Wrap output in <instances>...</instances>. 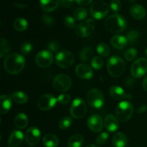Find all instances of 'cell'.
I'll use <instances>...</instances> for the list:
<instances>
[{
  "mask_svg": "<svg viewBox=\"0 0 147 147\" xmlns=\"http://www.w3.org/2000/svg\"><path fill=\"white\" fill-rule=\"evenodd\" d=\"M78 4L82 6H86L90 4L93 1V0H74Z\"/></svg>",
  "mask_w": 147,
  "mask_h": 147,
  "instance_id": "46",
  "label": "cell"
},
{
  "mask_svg": "<svg viewBox=\"0 0 147 147\" xmlns=\"http://www.w3.org/2000/svg\"><path fill=\"white\" fill-rule=\"evenodd\" d=\"M87 125L93 132H100L103 129V120L99 115L93 114L88 119Z\"/></svg>",
  "mask_w": 147,
  "mask_h": 147,
  "instance_id": "15",
  "label": "cell"
},
{
  "mask_svg": "<svg viewBox=\"0 0 147 147\" xmlns=\"http://www.w3.org/2000/svg\"><path fill=\"white\" fill-rule=\"evenodd\" d=\"M86 147H99V146H96V145H94V144H89L88 145V146H86Z\"/></svg>",
  "mask_w": 147,
  "mask_h": 147,
  "instance_id": "49",
  "label": "cell"
},
{
  "mask_svg": "<svg viewBox=\"0 0 147 147\" xmlns=\"http://www.w3.org/2000/svg\"><path fill=\"white\" fill-rule=\"evenodd\" d=\"M105 128L108 131L111 133L116 131L119 127V123L118 119L113 116V114L110 113L106 116L104 119Z\"/></svg>",
  "mask_w": 147,
  "mask_h": 147,
  "instance_id": "17",
  "label": "cell"
},
{
  "mask_svg": "<svg viewBox=\"0 0 147 147\" xmlns=\"http://www.w3.org/2000/svg\"><path fill=\"white\" fill-rule=\"evenodd\" d=\"M14 123L15 126L18 129H23L26 128V126L28 124V118L26 116L25 113H20L16 116L14 119Z\"/></svg>",
  "mask_w": 147,
  "mask_h": 147,
  "instance_id": "26",
  "label": "cell"
},
{
  "mask_svg": "<svg viewBox=\"0 0 147 147\" xmlns=\"http://www.w3.org/2000/svg\"><path fill=\"white\" fill-rule=\"evenodd\" d=\"M70 78L65 74L57 75L53 80V87L59 92L67 91L71 87Z\"/></svg>",
  "mask_w": 147,
  "mask_h": 147,
  "instance_id": "10",
  "label": "cell"
},
{
  "mask_svg": "<svg viewBox=\"0 0 147 147\" xmlns=\"http://www.w3.org/2000/svg\"><path fill=\"white\" fill-rule=\"evenodd\" d=\"M146 109H147L146 106H145V105H142V106H141V107L137 110V113H144V112L146 111Z\"/></svg>",
  "mask_w": 147,
  "mask_h": 147,
  "instance_id": "47",
  "label": "cell"
},
{
  "mask_svg": "<svg viewBox=\"0 0 147 147\" xmlns=\"http://www.w3.org/2000/svg\"><path fill=\"white\" fill-rule=\"evenodd\" d=\"M74 55L67 50H62L57 53L55 57L56 64L58 67L63 69L69 68L74 63Z\"/></svg>",
  "mask_w": 147,
  "mask_h": 147,
  "instance_id": "6",
  "label": "cell"
},
{
  "mask_svg": "<svg viewBox=\"0 0 147 147\" xmlns=\"http://www.w3.org/2000/svg\"><path fill=\"white\" fill-rule=\"evenodd\" d=\"M109 94L112 98L117 100H121L127 98L129 95H126L124 90L121 87L118 86H113L109 89Z\"/></svg>",
  "mask_w": 147,
  "mask_h": 147,
  "instance_id": "20",
  "label": "cell"
},
{
  "mask_svg": "<svg viewBox=\"0 0 147 147\" xmlns=\"http://www.w3.org/2000/svg\"><path fill=\"white\" fill-rule=\"evenodd\" d=\"M57 102L61 105H67L70 103V100H71V97L69 94L67 93H63L60 94V96L57 97Z\"/></svg>",
  "mask_w": 147,
  "mask_h": 147,
  "instance_id": "37",
  "label": "cell"
},
{
  "mask_svg": "<svg viewBox=\"0 0 147 147\" xmlns=\"http://www.w3.org/2000/svg\"><path fill=\"white\" fill-rule=\"evenodd\" d=\"M88 16V11L85 8H78L76 9V11H75L74 14H73V17H74V19H76V20H78V21H80V20H83L87 17Z\"/></svg>",
  "mask_w": 147,
  "mask_h": 147,
  "instance_id": "33",
  "label": "cell"
},
{
  "mask_svg": "<svg viewBox=\"0 0 147 147\" xmlns=\"http://www.w3.org/2000/svg\"><path fill=\"white\" fill-rule=\"evenodd\" d=\"M127 142L126 136L121 132L116 134L112 139V143L115 147H125L127 144Z\"/></svg>",
  "mask_w": 147,
  "mask_h": 147,
  "instance_id": "24",
  "label": "cell"
},
{
  "mask_svg": "<svg viewBox=\"0 0 147 147\" xmlns=\"http://www.w3.org/2000/svg\"><path fill=\"white\" fill-rule=\"evenodd\" d=\"M64 24L68 28H74L76 26V22H75L74 17H71V16H66L64 18Z\"/></svg>",
  "mask_w": 147,
  "mask_h": 147,
  "instance_id": "40",
  "label": "cell"
},
{
  "mask_svg": "<svg viewBox=\"0 0 147 147\" xmlns=\"http://www.w3.org/2000/svg\"><path fill=\"white\" fill-rule=\"evenodd\" d=\"M48 49L50 51L53 52V53H57L60 49V46H59L58 43L56 42L55 41H52L50 42L48 44Z\"/></svg>",
  "mask_w": 147,
  "mask_h": 147,
  "instance_id": "43",
  "label": "cell"
},
{
  "mask_svg": "<svg viewBox=\"0 0 147 147\" xmlns=\"http://www.w3.org/2000/svg\"><path fill=\"white\" fill-rule=\"evenodd\" d=\"M139 37V33L136 30H131L127 34V40L130 43H134Z\"/></svg>",
  "mask_w": 147,
  "mask_h": 147,
  "instance_id": "38",
  "label": "cell"
},
{
  "mask_svg": "<svg viewBox=\"0 0 147 147\" xmlns=\"http://www.w3.org/2000/svg\"><path fill=\"white\" fill-rule=\"evenodd\" d=\"M60 4V0H40V5L42 9L46 12L55 11Z\"/></svg>",
  "mask_w": 147,
  "mask_h": 147,
  "instance_id": "19",
  "label": "cell"
},
{
  "mask_svg": "<svg viewBox=\"0 0 147 147\" xmlns=\"http://www.w3.org/2000/svg\"><path fill=\"white\" fill-rule=\"evenodd\" d=\"M70 115L76 119L84 117L87 112V107L84 100L80 98H77L72 103L70 106Z\"/></svg>",
  "mask_w": 147,
  "mask_h": 147,
  "instance_id": "7",
  "label": "cell"
},
{
  "mask_svg": "<svg viewBox=\"0 0 147 147\" xmlns=\"http://www.w3.org/2000/svg\"><path fill=\"white\" fill-rule=\"evenodd\" d=\"M42 21L47 25H52L54 22V19L51 17V16L48 15V14H43L42 15Z\"/></svg>",
  "mask_w": 147,
  "mask_h": 147,
  "instance_id": "44",
  "label": "cell"
},
{
  "mask_svg": "<svg viewBox=\"0 0 147 147\" xmlns=\"http://www.w3.org/2000/svg\"><path fill=\"white\" fill-rule=\"evenodd\" d=\"M146 57H147V49L146 50Z\"/></svg>",
  "mask_w": 147,
  "mask_h": 147,
  "instance_id": "51",
  "label": "cell"
},
{
  "mask_svg": "<svg viewBox=\"0 0 147 147\" xmlns=\"http://www.w3.org/2000/svg\"><path fill=\"white\" fill-rule=\"evenodd\" d=\"M11 98L15 103L18 104H25L28 100V96L26 93L22 91H15L13 93Z\"/></svg>",
  "mask_w": 147,
  "mask_h": 147,
  "instance_id": "27",
  "label": "cell"
},
{
  "mask_svg": "<svg viewBox=\"0 0 147 147\" xmlns=\"http://www.w3.org/2000/svg\"><path fill=\"white\" fill-rule=\"evenodd\" d=\"M142 86H143L144 89L146 91H147V75L145 76L144 78L143 82H142Z\"/></svg>",
  "mask_w": 147,
  "mask_h": 147,
  "instance_id": "48",
  "label": "cell"
},
{
  "mask_svg": "<svg viewBox=\"0 0 147 147\" xmlns=\"http://www.w3.org/2000/svg\"><path fill=\"white\" fill-rule=\"evenodd\" d=\"M91 65L95 70H100L103 66V60L101 57L95 56L92 58Z\"/></svg>",
  "mask_w": 147,
  "mask_h": 147,
  "instance_id": "35",
  "label": "cell"
},
{
  "mask_svg": "<svg viewBox=\"0 0 147 147\" xmlns=\"http://www.w3.org/2000/svg\"><path fill=\"white\" fill-rule=\"evenodd\" d=\"M35 62L41 67H47L53 62V55L49 50H43L39 52L35 57Z\"/></svg>",
  "mask_w": 147,
  "mask_h": 147,
  "instance_id": "12",
  "label": "cell"
},
{
  "mask_svg": "<svg viewBox=\"0 0 147 147\" xmlns=\"http://www.w3.org/2000/svg\"><path fill=\"white\" fill-rule=\"evenodd\" d=\"M136 55H137V50L134 48V47H131V48L128 49L124 54L125 58L129 62L133 61L136 58Z\"/></svg>",
  "mask_w": 147,
  "mask_h": 147,
  "instance_id": "36",
  "label": "cell"
},
{
  "mask_svg": "<svg viewBox=\"0 0 147 147\" xmlns=\"http://www.w3.org/2000/svg\"><path fill=\"white\" fill-rule=\"evenodd\" d=\"M83 143V136L81 134H74L69 139L68 147H80Z\"/></svg>",
  "mask_w": 147,
  "mask_h": 147,
  "instance_id": "28",
  "label": "cell"
},
{
  "mask_svg": "<svg viewBox=\"0 0 147 147\" xmlns=\"http://www.w3.org/2000/svg\"><path fill=\"white\" fill-rule=\"evenodd\" d=\"M11 107V98L9 95H1L0 97V113L4 115Z\"/></svg>",
  "mask_w": 147,
  "mask_h": 147,
  "instance_id": "22",
  "label": "cell"
},
{
  "mask_svg": "<svg viewBox=\"0 0 147 147\" xmlns=\"http://www.w3.org/2000/svg\"><path fill=\"white\" fill-rule=\"evenodd\" d=\"M74 0H60V5L64 8H67L73 4Z\"/></svg>",
  "mask_w": 147,
  "mask_h": 147,
  "instance_id": "45",
  "label": "cell"
},
{
  "mask_svg": "<svg viewBox=\"0 0 147 147\" xmlns=\"http://www.w3.org/2000/svg\"><path fill=\"white\" fill-rule=\"evenodd\" d=\"M134 112L133 105L129 101H122L116 109V114L121 121H127L132 117Z\"/></svg>",
  "mask_w": 147,
  "mask_h": 147,
  "instance_id": "4",
  "label": "cell"
},
{
  "mask_svg": "<svg viewBox=\"0 0 147 147\" xmlns=\"http://www.w3.org/2000/svg\"><path fill=\"white\" fill-rule=\"evenodd\" d=\"M110 7L114 12L117 13L120 11L121 8V1L119 0H111Z\"/></svg>",
  "mask_w": 147,
  "mask_h": 147,
  "instance_id": "41",
  "label": "cell"
},
{
  "mask_svg": "<svg viewBox=\"0 0 147 147\" xmlns=\"http://www.w3.org/2000/svg\"><path fill=\"white\" fill-rule=\"evenodd\" d=\"M95 25L96 22L93 19H88L86 21H83L76 27L75 31L76 35L81 38L88 37L93 33L95 29Z\"/></svg>",
  "mask_w": 147,
  "mask_h": 147,
  "instance_id": "8",
  "label": "cell"
},
{
  "mask_svg": "<svg viewBox=\"0 0 147 147\" xmlns=\"http://www.w3.org/2000/svg\"><path fill=\"white\" fill-rule=\"evenodd\" d=\"M24 140V134L21 131L14 130L10 134L9 138V146L17 147L20 146Z\"/></svg>",
  "mask_w": 147,
  "mask_h": 147,
  "instance_id": "18",
  "label": "cell"
},
{
  "mask_svg": "<svg viewBox=\"0 0 147 147\" xmlns=\"http://www.w3.org/2000/svg\"><path fill=\"white\" fill-rule=\"evenodd\" d=\"M10 50L9 43L7 40L1 37V45H0V57H4L8 54Z\"/></svg>",
  "mask_w": 147,
  "mask_h": 147,
  "instance_id": "31",
  "label": "cell"
},
{
  "mask_svg": "<svg viewBox=\"0 0 147 147\" xmlns=\"http://www.w3.org/2000/svg\"><path fill=\"white\" fill-rule=\"evenodd\" d=\"M130 14L135 20H141L146 16V10L140 4H134L130 8Z\"/></svg>",
  "mask_w": 147,
  "mask_h": 147,
  "instance_id": "21",
  "label": "cell"
},
{
  "mask_svg": "<svg viewBox=\"0 0 147 147\" xmlns=\"http://www.w3.org/2000/svg\"><path fill=\"white\" fill-rule=\"evenodd\" d=\"M13 26L15 30L18 32H23L24 30H27V26H28V23H27V20L24 18H17L14 21L13 23Z\"/></svg>",
  "mask_w": 147,
  "mask_h": 147,
  "instance_id": "29",
  "label": "cell"
},
{
  "mask_svg": "<svg viewBox=\"0 0 147 147\" xmlns=\"http://www.w3.org/2000/svg\"><path fill=\"white\" fill-rule=\"evenodd\" d=\"M73 123V119L70 116H65L60 120L58 126L61 129H67L70 127Z\"/></svg>",
  "mask_w": 147,
  "mask_h": 147,
  "instance_id": "34",
  "label": "cell"
},
{
  "mask_svg": "<svg viewBox=\"0 0 147 147\" xmlns=\"http://www.w3.org/2000/svg\"><path fill=\"white\" fill-rule=\"evenodd\" d=\"M57 99L52 94H45L39 98L37 106L42 111H48L53 109L56 104Z\"/></svg>",
  "mask_w": 147,
  "mask_h": 147,
  "instance_id": "13",
  "label": "cell"
},
{
  "mask_svg": "<svg viewBox=\"0 0 147 147\" xmlns=\"http://www.w3.org/2000/svg\"><path fill=\"white\" fill-rule=\"evenodd\" d=\"M40 136H41V133H40V129L35 126H32L26 132V142L30 146H34L40 142Z\"/></svg>",
  "mask_w": 147,
  "mask_h": 147,
  "instance_id": "14",
  "label": "cell"
},
{
  "mask_svg": "<svg viewBox=\"0 0 147 147\" xmlns=\"http://www.w3.org/2000/svg\"><path fill=\"white\" fill-rule=\"evenodd\" d=\"M109 7L105 1H97L92 4L90 8V13L96 20H101L108 14Z\"/></svg>",
  "mask_w": 147,
  "mask_h": 147,
  "instance_id": "9",
  "label": "cell"
},
{
  "mask_svg": "<svg viewBox=\"0 0 147 147\" xmlns=\"http://www.w3.org/2000/svg\"><path fill=\"white\" fill-rule=\"evenodd\" d=\"M96 50L101 57H107L110 54V47L106 43L104 42L99 43L96 47Z\"/></svg>",
  "mask_w": 147,
  "mask_h": 147,
  "instance_id": "30",
  "label": "cell"
},
{
  "mask_svg": "<svg viewBox=\"0 0 147 147\" xmlns=\"http://www.w3.org/2000/svg\"><path fill=\"white\" fill-rule=\"evenodd\" d=\"M93 55V49L90 47H85L80 53V59L83 62H86L91 58Z\"/></svg>",
  "mask_w": 147,
  "mask_h": 147,
  "instance_id": "32",
  "label": "cell"
},
{
  "mask_svg": "<svg viewBox=\"0 0 147 147\" xmlns=\"http://www.w3.org/2000/svg\"><path fill=\"white\" fill-rule=\"evenodd\" d=\"M147 73V60L146 58H139L132 64L131 67V74L136 78L143 77Z\"/></svg>",
  "mask_w": 147,
  "mask_h": 147,
  "instance_id": "11",
  "label": "cell"
},
{
  "mask_svg": "<svg viewBox=\"0 0 147 147\" xmlns=\"http://www.w3.org/2000/svg\"><path fill=\"white\" fill-rule=\"evenodd\" d=\"M25 65L24 57L18 53L8 55L4 60V70L11 75L19 74L23 70Z\"/></svg>",
  "mask_w": 147,
  "mask_h": 147,
  "instance_id": "1",
  "label": "cell"
},
{
  "mask_svg": "<svg viewBox=\"0 0 147 147\" xmlns=\"http://www.w3.org/2000/svg\"><path fill=\"white\" fill-rule=\"evenodd\" d=\"M126 69V63L119 56H112L108 60L107 70L109 75L113 78L121 76Z\"/></svg>",
  "mask_w": 147,
  "mask_h": 147,
  "instance_id": "3",
  "label": "cell"
},
{
  "mask_svg": "<svg viewBox=\"0 0 147 147\" xmlns=\"http://www.w3.org/2000/svg\"><path fill=\"white\" fill-rule=\"evenodd\" d=\"M129 1H130V2H132V3H133V2H134L135 0H129Z\"/></svg>",
  "mask_w": 147,
  "mask_h": 147,
  "instance_id": "50",
  "label": "cell"
},
{
  "mask_svg": "<svg viewBox=\"0 0 147 147\" xmlns=\"http://www.w3.org/2000/svg\"><path fill=\"white\" fill-rule=\"evenodd\" d=\"M42 142L46 147H57L59 144V139L54 134H47L43 137Z\"/></svg>",
  "mask_w": 147,
  "mask_h": 147,
  "instance_id": "25",
  "label": "cell"
},
{
  "mask_svg": "<svg viewBox=\"0 0 147 147\" xmlns=\"http://www.w3.org/2000/svg\"><path fill=\"white\" fill-rule=\"evenodd\" d=\"M32 50V46L29 42L23 43L21 47V51L24 55L30 54L31 53Z\"/></svg>",
  "mask_w": 147,
  "mask_h": 147,
  "instance_id": "42",
  "label": "cell"
},
{
  "mask_svg": "<svg viewBox=\"0 0 147 147\" xmlns=\"http://www.w3.org/2000/svg\"><path fill=\"white\" fill-rule=\"evenodd\" d=\"M127 22L124 17L119 14L109 16L105 21V27L112 33H120L125 30Z\"/></svg>",
  "mask_w": 147,
  "mask_h": 147,
  "instance_id": "2",
  "label": "cell"
},
{
  "mask_svg": "<svg viewBox=\"0 0 147 147\" xmlns=\"http://www.w3.org/2000/svg\"><path fill=\"white\" fill-rule=\"evenodd\" d=\"M76 73L82 79H90L93 76L91 67L86 63H80L78 65L76 68Z\"/></svg>",
  "mask_w": 147,
  "mask_h": 147,
  "instance_id": "16",
  "label": "cell"
},
{
  "mask_svg": "<svg viewBox=\"0 0 147 147\" xmlns=\"http://www.w3.org/2000/svg\"><path fill=\"white\" fill-rule=\"evenodd\" d=\"M86 98L89 106L93 109H99L104 104V96L98 89L93 88L89 90Z\"/></svg>",
  "mask_w": 147,
  "mask_h": 147,
  "instance_id": "5",
  "label": "cell"
},
{
  "mask_svg": "<svg viewBox=\"0 0 147 147\" xmlns=\"http://www.w3.org/2000/svg\"><path fill=\"white\" fill-rule=\"evenodd\" d=\"M128 42L129 41L127 40V37L123 35H120V34L113 36L111 40L112 46L118 50H121V49H123L124 47H126L128 44Z\"/></svg>",
  "mask_w": 147,
  "mask_h": 147,
  "instance_id": "23",
  "label": "cell"
},
{
  "mask_svg": "<svg viewBox=\"0 0 147 147\" xmlns=\"http://www.w3.org/2000/svg\"><path fill=\"white\" fill-rule=\"evenodd\" d=\"M109 139V134L107 132H102L96 138V143L98 145H103L107 142Z\"/></svg>",
  "mask_w": 147,
  "mask_h": 147,
  "instance_id": "39",
  "label": "cell"
}]
</instances>
